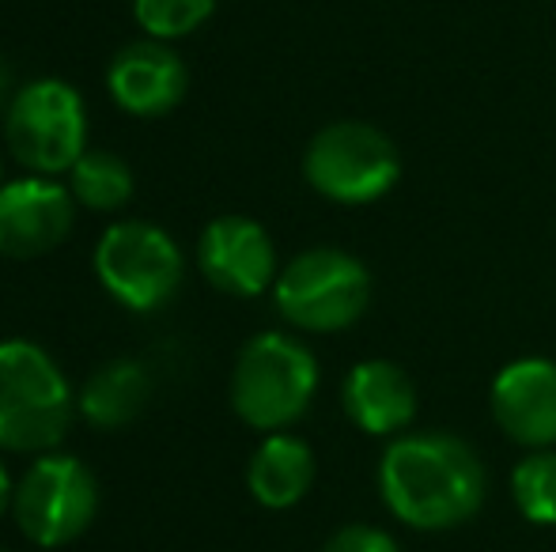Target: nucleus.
Returning a JSON list of instances; mask_svg holds the SVG:
<instances>
[{
	"mask_svg": "<svg viewBox=\"0 0 556 552\" xmlns=\"http://www.w3.org/2000/svg\"><path fill=\"white\" fill-rule=\"evenodd\" d=\"M379 496L402 526L443 534L473 523L489 496V470L451 432H405L379 458Z\"/></svg>",
	"mask_w": 556,
	"mask_h": 552,
	"instance_id": "1",
	"label": "nucleus"
},
{
	"mask_svg": "<svg viewBox=\"0 0 556 552\" xmlns=\"http://www.w3.org/2000/svg\"><path fill=\"white\" fill-rule=\"evenodd\" d=\"M318 394V360L292 333H257L242 345L231 371V406L254 432H285Z\"/></svg>",
	"mask_w": 556,
	"mask_h": 552,
	"instance_id": "2",
	"label": "nucleus"
},
{
	"mask_svg": "<svg viewBox=\"0 0 556 552\" xmlns=\"http://www.w3.org/2000/svg\"><path fill=\"white\" fill-rule=\"evenodd\" d=\"M73 424V390L35 341H0V450L50 454Z\"/></svg>",
	"mask_w": 556,
	"mask_h": 552,
	"instance_id": "3",
	"label": "nucleus"
},
{
	"mask_svg": "<svg viewBox=\"0 0 556 552\" xmlns=\"http://www.w3.org/2000/svg\"><path fill=\"white\" fill-rule=\"evenodd\" d=\"M273 299L292 330L341 333L371 307V273L341 246H311L280 269Z\"/></svg>",
	"mask_w": 556,
	"mask_h": 552,
	"instance_id": "4",
	"label": "nucleus"
},
{
	"mask_svg": "<svg viewBox=\"0 0 556 552\" xmlns=\"http://www.w3.org/2000/svg\"><path fill=\"white\" fill-rule=\"evenodd\" d=\"M303 178L333 205H371L402 178V152L371 121H330L303 152Z\"/></svg>",
	"mask_w": 556,
	"mask_h": 552,
	"instance_id": "5",
	"label": "nucleus"
},
{
	"mask_svg": "<svg viewBox=\"0 0 556 552\" xmlns=\"http://www.w3.org/2000/svg\"><path fill=\"white\" fill-rule=\"evenodd\" d=\"M4 140L30 175H65L88 152V111L73 84L35 80L4 111Z\"/></svg>",
	"mask_w": 556,
	"mask_h": 552,
	"instance_id": "6",
	"label": "nucleus"
},
{
	"mask_svg": "<svg viewBox=\"0 0 556 552\" xmlns=\"http://www.w3.org/2000/svg\"><path fill=\"white\" fill-rule=\"evenodd\" d=\"M99 511V480L80 458L50 454L35 458L15 480L12 515L23 538L42 549H58L76 541L91 526Z\"/></svg>",
	"mask_w": 556,
	"mask_h": 552,
	"instance_id": "7",
	"label": "nucleus"
},
{
	"mask_svg": "<svg viewBox=\"0 0 556 552\" xmlns=\"http://www.w3.org/2000/svg\"><path fill=\"white\" fill-rule=\"evenodd\" d=\"M99 284L129 310H160L182 287V254L167 231L125 220L103 231L96 246Z\"/></svg>",
	"mask_w": 556,
	"mask_h": 552,
	"instance_id": "8",
	"label": "nucleus"
},
{
	"mask_svg": "<svg viewBox=\"0 0 556 552\" xmlns=\"http://www.w3.org/2000/svg\"><path fill=\"white\" fill-rule=\"evenodd\" d=\"M76 201L68 185L30 175L0 185V254L4 258H42L68 239Z\"/></svg>",
	"mask_w": 556,
	"mask_h": 552,
	"instance_id": "9",
	"label": "nucleus"
},
{
	"mask_svg": "<svg viewBox=\"0 0 556 552\" xmlns=\"http://www.w3.org/2000/svg\"><path fill=\"white\" fill-rule=\"evenodd\" d=\"M198 261L208 284L235 299H254L277 284V246L250 216H216L198 243Z\"/></svg>",
	"mask_w": 556,
	"mask_h": 552,
	"instance_id": "10",
	"label": "nucleus"
},
{
	"mask_svg": "<svg viewBox=\"0 0 556 552\" xmlns=\"http://www.w3.org/2000/svg\"><path fill=\"white\" fill-rule=\"evenodd\" d=\"M489 409L500 432L527 450L556 447V363L545 356H519L492 378Z\"/></svg>",
	"mask_w": 556,
	"mask_h": 552,
	"instance_id": "11",
	"label": "nucleus"
},
{
	"mask_svg": "<svg viewBox=\"0 0 556 552\" xmlns=\"http://www.w3.org/2000/svg\"><path fill=\"white\" fill-rule=\"evenodd\" d=\"M106 88L125 114L160 118L182 103L190 76H186L182 57L167 42L144 38V42H129L125 50H117L106 68Z\"/></svg>",
	"mask_w": 556,
	"mask_h": 552,
	"instance_id": "12",
	"label": "nucleus"
},
{
	"mask_svg": "<svg viewBox=\"0 0 556 552\" xmlns=\"http://www.w3.org/2000/svg\"><path fill=\"white\" fill-rule=\"evenodd\" d=\"M341 409L364 435L397 439L417 420V386L394 360H359L341 383Z\"/></svg>",
	"mask_w": 556,
	"mask_h": 552,
	"instance_id": "13",
	"label": "nucleus"
},
{
	"mask_svg": "<svg viewBox=\"0 0 556 552\" xmlns=\"http://www.w3.org/2000/svg\"><path fill=\"white\" fill-rule=\"evenodd\" d=\"M315 485V450L292 432H273L262 439L247 465V488L262 508L288 511Z\"/></svg>",
	"mask_w": 556,
	"mask_h": 552,
	"instance_id": "14",
	"label": "nucleus"
},
{
	"mask_svg": "<svg viewBox=\"0 0 556 552\" xmlns=\"http://www.w3.org/2000/svg\"><path fill=\"white\" fill-rule=\"evenodd\" d=\"M152 398V375L140 360H111L84 383L80 413L88 424L114 432L132 424Z\"/></svg>",
	"mask_w": 556,
	"mask_h": 552,
	"instance_id": "15",
	"label": "nucleus"
},
{
	"mask_svg": "<svg viewBox=\"0 0 556 552\" xmlns=\"http://www.w3.org/2000/svg\"><path fill=\"white\" fill-rule=\"evenodd\" d=\"M68 193L91 213H117L132 197V170L114 152H84L68 170Z\"/></svg>",
	"mask_w": 556,
	"mask_h": 552,
	"instance_id": "16",
	"label": "nucleus"
},
{
	"mask_svg": "<svg viewBox=\"0 0 556 552\" xmlns=\"http://www.w3.org/2000/svg\"><path fill=\"white\" fill-rule=\"evenodd\" d=\"M511 500L534 526H556V450H530L511 470Z\"/></svg>",
	"mask_w": 556,
	"mask_h": 552,
	"instance_id": "17",
	"label": "nucleus"
},
{
	"mask_svg": "<svg viewBox=\"0 0 556 552\" xmlns=\"http://www.w3.org/2000/svg\"><path fill=\"white\" fill-rule=\"evenodd\" d=\"M216 12V0H132L137 23L160 42L186 38Z\"/></svg>",
	"mask_w": 556,
	"mask_h": 552,
	"instance_id": "18",
	"label": "nucleus"
},
{
	"mask_svg": "<svg viewBox=\"0 0 556 552\" xmlns=\"http://www.w3.org/2000/svg\"><path fill=\"white\" fill-rule=\"evenodd\" d=\"M323 552H402V549H397V541L390 538L387 530H379V526L352 523V526H341V530L326 541Z\"/></svg>",
	"mask_w": 556,
	"mask_h": 552,
	"instance_id": "19",
	"label": "nucleus"
},
{
	"mask_svg": "<svg viewBox=\"0 0 556 552\" xmlns=\"http://www.w3.org/2000/svg\"><path fill=\"white\" fill-rule=\"evenodd\" d=\"M12 99H15V91H12V68L0 61V111H8L12 106Z\"/></svg>",
	"mask_w": 556,
	"mask_h": 552,
	"instance_id": "20",
	"label": "nucleus"
},
{
	"mask_svg": "<svg viewBox=\"0 0 556 552\" xmlns=\"http://www.w3.org/2000/svg\"><path fill=\"white\" fill-rule=\"evenodd\" d=\"M12 500H15V485H12V477H8L4 462H0V511L12 508Z\"/></svg>",
	"mask_w": 556,
	"mask_h": 552,
	"instance_id": "21",
	"label": "nucleus"
}]
</instances>
